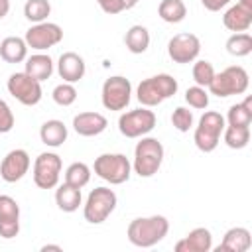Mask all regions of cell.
<instances>
[{
  "label": "cell",
  "instance_id": "1",
  "mask_svg": "<svg viewBox=\"0 0 252 252\" xmlns=\"http://www.w3.org/2000/svg\"><path fill=\"white\" fill-rule=\"evenodd\" d=\"M169 230V220L163 215H154V217H140L134 219L128 224V240L138 246V248H152L158 242L165 238Z\"/></svg>",
  "mask_w": 252,
  "mask_h": 252
},
{
  "label": "cell",
  "instance_id": "2",
  "mask_svg": "<svg viewBox=\"0 0 252 252\" xmlns=\"http://www.w3.org/2000/svg\"><path fill=\"white\" fill-rule=\"evenodd\" d=\"M177 93V81L167 75V73H159L154 77L144 79L138 89H136V98L142 106H158L163 100H167L169 96H173Z\"/></svg>",
  "mask_w": 252,
  "mask_h": 252
},
{
  "label": "cell",
  "instance_id": "3",
  "mask_svg": "<svg viewBox=\"0 0 252 252\" xmlns=\"http://www.w3.org/2000/svg\"><path fill=\"white\" fill-rule=\"evenodd\" d=\"M163 161V146L158 138L152 136H142L140 142L134 148V161L132 169L140 177H152L158 173Z\"/></svg>",
  "mask_w": 252,
  "mask_h": 252
},
{
  "label": "cell",
  "instance_id": "4",
  "mask_svg": "<svg viewBox=\"0 0 252 252\" xmlns=\"http://www.w3.org/2000/svg\"><path fill=\"white\" fill-rule=\"evenodd\" d=\"M248 83H250L248 71L240 65H232V67L222 69L220 73H215V77H213V81L209 83L207 89L211 91V94H215L219 98H224V96L246 93Z\"/></svg>",
  "mask_w": 252,
  "mask_h": 252
},
{
  "label": "cell",
  "instance_id": "5",
  "mask_svg": "<svg viewBox=\"0 0 252 252\" xmlns=\"http://www.w3.org/2000/svg\"><path fill=\"white\" fill-rule=\"evenodd\" d=\"M224 126H226V124H224V116H222L220 112L207 110V112L199 118V124H197V128H195V134H193L195 146H197L201 152H205V154L217 150Z\"/></svg>",
  "mask_w": 252,
  "mask_h": 252
},
{
  "label": "cell",
  "instance_id": "6",
  "mask_svg": "<svg viewBox=\"0 0 252 252\" xmlns=\"http://www.w3.org/2000/svg\"><path fill=\"white\" fill-rule=\"evenodd\" d=\"M94 173L110 185H122L130 179L132 163L124 154H100L93 165Z\"/></svg>",
  "mask_w": 252,
  "mask_h": 252
},
{
  "label": "cell",
  "instance_id": "7",
  "mask_svg": "<svg viewBox=\"0 0 252 252\" xmlns=\"http://www.w3.org/2000/svg\"><path fill=\"white\" fill-rule=\"evenodd\" d=\"M116 203H118V199H116V193L112 189L94 187L87 197V203L83 207V217L91 224H100L116 209Z\"/></svg>",
  "mask_w": 252,
  "mask_h": 252
},
{
  "label": "cell",
  "instance_id": "8",
  "mask_svg": "<svg viewBox=\"0 0 252 252\" xmlns=\"http://www.w3.org/2000/svg\"><path fill=\"white\" fill-rule=\"evenodd\" d=\"M156 128V114L148 106L128 110L118 118V130L126 138H142Z\"/></svg>",
  "mask_w": 252,
  "mask_h": 252
},
{
  "label": "cell",
  "instance_id": "9",
  "mask_svg": "<svg viewBox=\"0 0 252 252\" xmlns=\"http://www.w3.org/2000/svg\"><path fill=\"white\" fill-rule=\"evenodd\" d=\"M132 98V85L126 77L114 75L102 83L100 100L106 110H124Z\"/></svg>",
  "mask_w": 252,
  "mask_h": 252
},
{
  "label": "cell",
  "instance_id": "10",
  "mask_svg": "<svg viewBox=\"0 0 252 252\" xmlns=\"http://www.w3.org/2000/svg\"><path fill=\"white\" fill-rule=\"evenodd\" d=\"M61 158L53 152H43L33 161V183L39 189H53L61 177Z\"/></svg>",
  "mask_w": 252,
  "mask_h": 252
},
{
  "label": "cell",
  "instance_id": "11",
  "mask_svg": "<svg viewBox=\"0 0 252 252\" xmlns=\"http://www.w3.org/2000/svg\"><path fill=\"white\" fill-rule=\"evenodd\" d=\"M6 87H8V93L18 100V102H22L24 106H33V104H37L39 100H41V83L39 81H35V79H32L28 73H12L10 75V79H8V83H6Z\"/></svg>",
  "mask_w": 252,
  "mask_h": 252
},
{
  "label": "cell",
  "instance_id": "12",
  "mask_svg": "<svg viewBox=\"0 0 252 252\" xmlns=\"http://www.w3.org/2000/svg\"><path fill=\"white\" fill-rule=\"evenodd\" d=\"M201 53V41L195 33H175L167 41V55L173 63H193Z\"/></svg>",
  "mask_w": 252,
  "mask_h": 252
},
{
  "label": "cell",
  "instance_id": "13",
  "mask_svg": "<svg viewBox=\"0 0 252 252\" xmlns=\"http://www.w3.org/2000/svg\"><path fill=\"white\" fill-rule=\"evenodd\" d=\"M26 43L28 47L35 49V51H45L53 45H57L63 39V30L59 24L53 22H39L33 24L28 32H26Z\"/></svg>",
  "mask_w": 252,
  "mask_h": 252
},
{
  "label": "cell",
  "instance_id": "14",
  "mask_svg": "<svg viewBox=\"0 0 252 252\" xmlns=\"http://www.w3.org/2000/svg\"><path fill=\"white\" fill-rule=\"evenodd\" d=\"M30 165H32L30 154L22 148H16L4 156V159L0 163V177L6 183H16L28 173Z\"/></svg>",
  "mask_w": 252,
  "mask_h": 252
},
{
  "label": "cell",
  "instance_id": "15",
  "mask_svg": "<svg viewBox=\"0 0 252 252\" xmlns=\"http://www.w3.org/2000/svg\"><path fill=\"white\" fill-rule=\"evenodd\" d=\"M20 232V205L10 195H0V236L14 238Z\"/></svg>",
  "mask_w": 252,
  "mask_h": 252
},
{
  "label": "cell",
  "instance_id": "16",
  "mask_svg": "<svg viewBox=\"0 0 252 252\" xmlns=\"http://www.w3.org/2000/svg\"><path fill=\"white\" fill-rule=\"evenodd\" d=\"M87 65L85 59L75 51H65L57 59V73L65 83H77L85 77Z\"/></svg>",
  "mask_w": 252,
  "mask_h": 252
},
{
  "label": "cell",
  "instance_id": "17",
  "mask_svg": "<svg viewBox=\"0 0 252 252\" xmlns=\"http://www.w3.org/2000/svg\"><path fill=\"white\" fill-rule=\"evenodd\" d=\"M108 126V120L100 114V112H79L75 118H73V128L79 136H85V138H93V136H98L106 130Z\"/></svg>",
  "mask_w": 252,
  "mask_h": 252
},
{
  "label": "cell",
  "instance_id": "18",
  "mask_svg": "<svg viewBox=\"0 0 252 252\" xmlns=\"http://www.w3.org/2000/svg\"><path fill=\"white\" fill-rule=\"evenodd\" d=\"M213 248V234L205 226L193 228L175 244V252H209Z\"/></svg>",
  "mask_w": 252,
  "mask_h": 252
},
{
  "label": "cell",
  "instance_id": "19",
  "mask_svg": "<svg viewBox=\"0 0 252 252\" xmlns=\"http://www.w3.org/2000/svg\"><path fill=\"white\" fill-rule=\"evenodd\" d=\"M250 246H252L250 230L244 226H232L224 232L217 252H246Z\"/></svg>",
  "mask_w": 252,
  "mask_h": 252
},
{
  "label": "cell",
  "instance_id": "20",
  "mask_svg": "<svg viewBox=\"0 0 252 252\" xmlns=\"http://www.w3.org/2000/svg\"><path fill=\"white\" fill-rule=\"evenodd\" d=\"M0 57L6 63H22L28 57V43L24 37L8 35L0 41Z\"/></svg>",
  "mask_w": 252,
  "mask_h": 252
},
{
  "label": "cell",
  "instance_id": "21",
  "mask_svg": "<svg viewBox=\"0 0 252 252\" xmlns=\"http://www.w3.org/2000/svg\"><path fill=\"white\" fill-rule=\"evenodd\" d=\"M222 24L226 30L238 33V32H246L252 26V12H248L246 8H242L238 2L234 6H230L224 16H222Z\"/></svg>",
  "mask_w": 252,
  "mask_h": 252
},
{
  "label": "cell",
  "instance_id": "22",
  "mask_svg": "<svg viewBox=\"0 0 252 252\" xmlns=\"http://www.w3.org/2000/svg\"><path fill=\"white\" fill-rule=\"evenodd\" d=\"M24 73H28L32 79L35 81H45L51 77L53 73V59L45 53H33L32 57H26V69Z\"/></svg>",
  "mask_w": 252,
  "mask_h": 252
},
{
  "label": "cell",
  "instance_id": "23",
  "mask_svg": "<svg viewBox=\"0 0 252 252\" xmlns=\"http://www.w3.org/2000/svg\"><path fill=\"white\" fill-rule=\"evenodd\" d=\"M39 138H41V142H43L45 146H49V148H59V146H63L65 140H67V126H65L61 120H57V118L47 120V122H43L41 128H39Z\"/></svg>",
  "mask_w": 252,
  "mask_h": 252
},
{
  "label": "cell",
  "instance_id": "24",
  "mask_svg": "<svg viewBox=\"0 0 252 252\" xmlns=\"http://www.w3.org/2000/svg\"><path fill=\"white\" fill-rule=\"evenodd\" d=\"M83 197H81V189L69 185V183H63L57 187L55 191V203L57 207L63 211V213H75L81 205Z\"/></svg>",
  "mask_w": 252,
  "mask_h": 252
},
{
  "label": "cell",
  "instance_id": "25",
  "mask_svg": "<svg viewBox=\"0 0 252 252\" xmlns=\"http://www.w3.org/2000/svg\"><path fill=\"white\" fill-rule=\"evenodd\" d=\"M124 43H126V49L130 53H136V55L144 53L150 47V32H148V28H144L140 24L132 26L124 35Z\"/></svg>",
  "mask_w": 252,
  "mask_h": 252
},
{
  "label": "cell",
  "instance_id": "26",
  "mask_svg": "<svg viewBox=\"0 0 252 252\" xmlns=\"http://www.w3.org/2000/svg\"><path fill=\"white\" fill-rule=\"evenodd\" d=\"M158 14L167 24H179L187 16V6L183 0H161L158 6Z\"/></svg>",
  "mask_w": 252,
  "mask_h": 252
},
{
  "label": "cell",
  "instance_id": "27",
  "mask_svg": "<svg viewBox=\"0 0 252 252\" xmlns=\"http://www.w3.org/2000/svg\"><path fill=\"white\" fill-rule=\"evenodd\" d=\"M228 126H250L252 122V96H246L244 102H236L228 108L226 120Z\"/></svg>",
  "mask_w": 252,
  "mask_h": 252
},
{
  "label": "cell",
  "instance_id": "28",
  "mask_svg": "<svg viewBox=\"0 0 252 252\" xmlns=\"http://www.w3.org/2000/svg\"><path fill=\"white\" fill-rule=\"evenodd\" d=\"M224 144L232 150H242L250 142V126H224L222 130Z\"/></svg>",
  "mask_w": 252,
  "mask_h": 252
},
{
  "label": "cell",
  "instance_id": "29",
  "mask_svg": "<svg viewBox=\"0 0 252 252\" xmlns=\"http://www.w3.org/2000/svg\"><path fill=\"white\" fill-rule=\"evenodd\" d=\"M91 181V167L83 161H75L65 169V183L83 189L87 183Z\"/></svg>",
  "mask_w": 252,
  "mask_h": 252
},
{
  "label": "cell",
  "instance_id": "30",
  "mask_svg": "<svg viewBox=\"0 0 252 252\" xmlns=\"http://www.w3.org/2000/svg\"><path fill=\"white\" fill-rule=\"evenodd\" d=\"M226 51L230 55H234V57H246V55H250V51H252V35L246 33V32L232 33L226 39Z\"/></svg>",
  "mask_w": 252,
  "mask_h": 252
},
{
  "label": "cell",
  "instance_id": "31",
  "mask_svg": "<svg viewBox=\"0 0 252 252\" xmlns=\"http://www.w3.org/2000/svg\"><path fill=\"white\" fill-rule=\"evenodd\" d=\"M49 14H51V4H49V0H28V2L24 4V16H26V20H30L32 24L45 22Z\"/></svg>",
  "mask_w": 252,
  "mask_h": 252
},
{
  "label": "cell",
  "instance_id": "32",
  "mask_svg": "<svg viewBox=\"0 0 252 252\" xmlns=\"http://www.w3.org/2000/svg\"><path fill=\"white\" fill-rule=\"evenodd\" d=\"M51 96H53V102L55 104H59V106H71L77 100V89L73 87V83H65L63 81L61 85H57L53 89Z\"/></svg>",
  "mask_w": 252,
  "mask_h": 252
},
{
  "label": "cell",
  "instance_id": "33",
  "mask_svg": "<svg viewBox=\"0 0 252 252\" xmlns=\"http://www.w3.org/2000/svg\"><path fill=\"white\" fill-rule=\"evenodd\" d=\"M191 73H193V81H195V85H199V87H209V83H211L213 77H215L213 63H209V61H205V59L195 61Z\"/></svg>",
  "mask_w": 252,
  "mask_h": 252
},
{
  "label": "cell",
  "instance_id": "34",
  "mask_svg": "<svg viewBox=\"0 0 252 252\" xmlns=\"http://www.w3.org/2000/svg\"><path fill=\"white\" fill-rule=\"evenodd\" d=\"M185 102L191 106V108H197V110H203L209 106V93L205 91V87H189L185 91Z\"/></svg>",
  "mask_w": 252,
  "mask_h": 252
},
{
  "label": "cell",
  "instance_id": "35",
  "mask_svg": "<svg viewBox=\"0 0 252 252\" xmlns=\"http://www.w3.org/2000/svg\"><path fill=\"white\" fill-rule=\"evenodd\" d=\"M171 124L179 132H189L191 126H193V112L185 106H177L171 114Z\"/></svg>",
  "mask_w": 252,
  "mask_h": 252
},
{
  "label": "cell",
  "instance_id": "36",
  "mask_svg": "<svg viewBox=\"0 0 252 252\" xmlns=\"http://www.w3.org/2000/svg\"><path fill=\"white\" fill-rule=\"evenodd\" d=\"M96 4L100 6L102 12L114 16V14H120L124 10H130L138 4V0H96Z\"/></svg>",
  "mask_w": 252,
  "mask_h": 252
},
{
  "label": "cell",
  "instance_id": "37",
  "mask_svg": "<svg viewBox=\"0 0 252 252\" xmlns=\"http://www.w3.org/2000/svg\"><path fill=\"white\" fill-rule=\"evenodd\" d=\"M14 112L6 100L0 98V134H8L14 128Z\"/></svg>",
  "mask_w": 252,
  "mask_h": 252
},
{
  "label": "cell",
  "instance_id": "38",
  "mask_svg": "<svg viewBox=\"0 0 252 252\" xmlns=\"http://www.w3.org/2000/svg\"><path fill=\"white\" fill-rule=\"evenodd\" d=\"M232 0H201V4L209 10V12H219V10H222L224 6H228Z\"/></svg>",
  "mask_w": 252,
  "mask_h": 252
},
{
  "label": "cell",
  "instance_id": "39",
  "mask_svg": "<svg viewBox=\"0 0 252 252\" xmlns=\"http://www.w3.org/2000/svg\"><path fill=\"white\" fill-rule=\"evenodd\" d=\"M10 12V0H0V20Z\"/></svg>",
  "mask_w": 252,
  "mask_h": 252
},
{
  "label": "cell",
  "instance_id": "40",
  "mask_svg": "<svg viewBox=\"0 0 252 252\" xmlns=\"http://www.w3.org/2000/svg\"><path fill=\"white\" fill-rule=\"evenodd\" d=\"M47 250H55V252H61L63 248H61L59 244H45V246H41V252H47Z\"/></svg>",
  "mask_w": 252,
  "mask_h": 252
},
{
  "label": "cell",
  "instance_id": "41",
  "mask_svg": "<svg viewBox=\"0 0 252 252\" xmlns=\"http://www.w3.org/2000/svg\"><path fill=\"white\" fill-rule=\"evenodd\" d=\"M238 4H240L242 8H246L248 12H252V0H238Z\"/></svg>",
  "mask_w": 252,
  "mask_h": 252
}]
</instances>
